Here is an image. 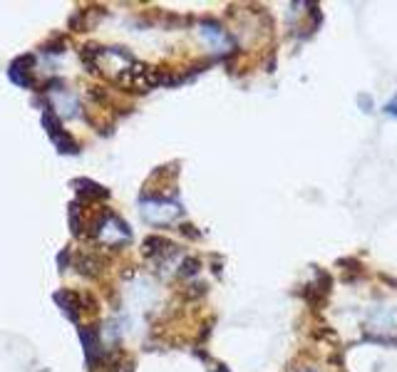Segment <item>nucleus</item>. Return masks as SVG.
Listing matches in <instances>:
<instances>
[{
	"mask_svg": "<svg viewBox=\"0 0 397 372\" xmlns=\"http://www.w3.org/2000/svg\"><path fill=\"white\" fill-rule=\"evenodd\" d=\"M11 80L20 87H32V57H18L8 70Z\"/></svg>",
	"mask_w": 397,
	"mask_h": 372,
	"instance_id": "423d86ee",
	"label": "nucleus"
},
{
	"mask_svg": "<svg viewBox=\"0 0 397 372\" xmlns=\"http://www.w3.org/2000/svg\"><path fill=\"white\" fill-rule=\"evenodd\" d=\"M55 301L62 306V313H65L70 320H77V315H80L82 310V298L77 296L75 291H60L55 296Z\"/></svg>",
	"mask_w": 397,
	"mask_h": 372,
	"instance_id": "0eeeda50",
	"label": "nucleus"
},
{
	"mask_svg": "<svg viewBox=\"0 0 397 372\" xmlns=\"http://www.w3.org/2000/svg\"><path fill=\"white\" fill-rule=\"evenodd\" d=\"M139 207H142V219H147L149 223H157V226L159 223H172L182 214L179 204L167 202V199H142Z\"/></svg>",
	"mask_w": 397,
	"mask_h": 372,
	"instance_id": "f03ea898",
	"label": "nucleus"
},
{
	"mask_svg": "<svg viewBox=\"0 0 397 372\" xmlns=\"http://www.w3.org/2000/svg\"><path fill=\"white\" fill-rule=\"evenodd\" d=\"M174 251H177V246L169 243L167 238H162V236H149L147 241H144V256H149V258L169 256V253H174Z\"/></svg>",
	"mask_w": 397,
	"mask_h": 372,
	"instance_id": "6e6552de",
	"label": "nucleus"
},
{
	"mask_svg": "<svg viewBox=\"0 0 397 372\" xmlns=\"http://www.w3.org/2000/svg\"><path fill=\"white\" fill-rule=\"evenodd\" d=\"M92 236L97 238V243H102V246L117 248V246L129 243L132 231H129V226L117 216V214L105 211L102 216L95 221V226H92Z\"/></svg>",
	"mask_w": 397,
	"mask_h": 372,
	"instance_id": "f257e3e1",
	"label": "nucleus"
},
{
	"mask_svg": "<svg viewBox=\"0 0 397 372\" xmlns=\"http://www.w3.org/2000/svg\"><path fill=\"white\" fill-rule=\"evenodd\" d=\"M50 110L55 112L57 117H75L80 112V100H77L72 92H67L65 87L50 92Z\"/></svg>",
	"mask_w": 397,
	"mask_h": 372,
	"instance_id": "20e7f679",
	"label": "nucleus"
},
{
	"mask_svg": "<svg viewBox=\"0 0 397 372\" xmlns=\"http://www.w3.org/2000/svg\"><path fill=\"white\" fill-rule=\"evenodd\" d=\"M42 127H45L47 136H50V139L55 141L57 151H62V154H65V151H67V154H75V151H77V144L72 141V136L67 134V132L60 127V117H57L52 110H47L45 115H42Z\"/></svg>",
	"mask_w": 397,
	"mask_h": 372,
	"instance_id": "7ed1b4c3",
	"label": "nucleus"
},
{
	"mask_svg": "<svg viewBox=\"0 0 397 372\" xmlns=\"http://www.w3.org/2000/svg\"><path fill=\"white\" fill-rule=\"evenodd\" d=\"M198 33H201V37H204L206 45H211L216 52H224L226 47L231 45L229 33H226L224 28L216 25V23H204V25H201V30H198Z\"/></svg>",
	"mask_w": 397,
	"mask_h": 372,
	"instance_id": "39448f33",
	"label": "nucleus"
}]
</instances>
